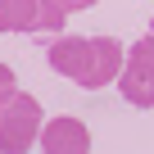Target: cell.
Instances as JSON below:
<instances>
[{
  "instance_id": "7",
  "label": "cell",
  "mask_w": 154,
  "mask_h": 154,
  "mask_svg": "<svg viewBox=\"0 0 154 154\" xmlns=\"http://www.w3.org/2000/svg\"><path fill=\"white\" fill-rule=\"evenodd\" d=\"M68 23V9L59 0H36V23H32V36H59Z\"/></svg>"
},
{
  "instance_id": "6",
  "label": "cell",
  "mask_w": 154,
  "mask_h": 154,
  "mask_svg": "<svg viewBox=\"0 0 154 154\" xmlns=\"http://www.w3.org/2000/svg\"><path fill=\"white\" fill-rule=\"evenodd\" d=\"M36 0H0V32H32Z\"/></svg>"
},
{
  "instance_id": "4",
  "label": "cell",
  "mask_w": 154,
  "mask_h": 154,
  "mask_svg": "<svg viewBox=\"0 0 154 154\" xmlns=\"http://www.w3.org/2000/svg\"><path fill=\"white\" fill-rule=\"evenodd\" d=\"M118 91H122V100L127 104H136V109H154V68L149 63H140V59H122V72H118V82H113Z\"/></svg>"
},
{
  "instance_id": "8",
  "label": "cell",
  "mask_w": 154,
  "mask_h": 154,
  "mask_svg": "<svg viewBox=\"0 0 154 154\" xmlns=\"http://www.w3.org/2000/svg\"><path fill=\"white\" fill-rule=\"evenodd\" d=\"M14 91H18V77H14V68H9V63H0V104H5Z\"/></svg>"
},
{
  "instance_id": "2",
  "label": "cell",
  "mask_w": 154,
  "mask_h": 154,
  "mask_svg": "<svg viewBox=\"0 0 154 154\" xmlns=\"http://www.w3.org/2000/svg\"><path fill=\"white\" fill-rule=\"evenodd\" d=\"M122 41L113 36H86V59H82V72H77V86L82 91H100V86H113L118 72H122Z\"/></svg>"
},
{
  "instance_id": "5",
  "label": "cell",
  "mask_w": 154,
  "mask_h": 154,
  "mask_svg": "<svg viewBox=\"0 0 154 154\" xmlns=\"http://www.w3.org/2000/svg\"><path fill=\"white\" fill-rule=\"evenodd\" d=\"M82 59H86V36H68V32H59V36L45 41V63H50V72L68 77V82H77Z\"/></svg>"
},
{
  "instance_id": "10",
  "label": "cell",
  "mask_w": 154,
  "mask_h": 154,
  "mask_svg": "<svg viewBox=\"0 0 154 154\" xmlns=\"http://www.w3.org/2000/svg\"><path fill=\"white\" fill-rule=\"evenodd\" d=\"M149 32H154V18H149Z\"/></svg>"
},
{
  "instance_id": "9",
  "label": "cell",
  "mask_w": 154,
  "mask_h": 154,
  "mask_svg": "<svg viewBox=\"0 0 154 154\" xmlns=\"http://www.w3.org/2000/svg\"><path fill=\"white\" fill-rule=\"evenodd\" d=\"M59 5H63V9L72 14V9H91V5H95V0H59Z\"/></svg>"
},
{
  "instance_id": "3",
  "label": "cell",
  "mask_w": 154,
  "mask_h": 154,
  "mask_svg": "<svg viewBox=\"0 0 154 154\" xmlns=\"http://www.w3.org/2000/svg\"><path fill=\"white\" fill-rule=\"evenodd\" d=\"M36 145H41V154H86L91 149V127L82 118L63 113V118H50L41 127V140Z\"/></svg>"
},
{
  "instance_id": "1",
  "label": "cell",
  "mask_w": 154,
  "mask_h": 154,
  "mask_svg": "<svg viewBox=\"0 0 154 154\" xmlns=\"http://www.w3.org/2000/svg\"><path fill=\"white\" fill-rule=\"evenodd\" d=\"M45 113L27 91H14L5 104H0V154H27L41 140Z\"/></svg>"
},
{
  "instance_id": "11",
  "label": "cell",
  "mask_w": 154,
  "mask_h": 154,
  "mask_svg": "<svg viewBox=\"0 0 154 154\" xmlns=\"http://www.w3.org/2000/svg\"><path fill=\"white\" fill-rule=\"evenodd\" d=\"M86 154H91V149H86Z\"/></svg>"
}]
</instances>
